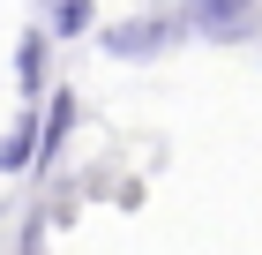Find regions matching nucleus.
<instances>
[{"label":"nucleus","mask_w":262,"mask_h":255,"mask_svg":"<svg viewBox=\"0 0 262 255\" xmlns=\"http://www.w3.org/2000/svg\"><path fill=\"white\" fill-rule=\"evenodd\" d=\"M90 38H98L105 60H165L172 45H187V30H180L172 8H158V15H120L105 30H90Z\"/></svg>","instance_id":"obj_1"},{"label":"nucleus","mask_w":262,"mask_h":255,"mask_svg":"<svg viewBox=\"0 0 262 255\" xmlns=\"http://www.w3.org/2000/svg\"><path fill=\"white\" fill-rule=\"evenodd\" d=\"M187 38H210V45H247L262 30V0H180L172 8Z\"/></svg>","instance_id":"obj_2"},{"label":"nucleus","mask_w":262,"mask_h":255,"mask_svg":"<svg viewBox=\"0 0 262 255\" xmlns=\"http://www.w3.org/2000/svg\"><path fill=\"white\" fill-rule=\"evenodd\" d=\"M45 90H53V30L30 23V30L15 38V98L23 105H45Z\"/></svg>","instance_id":"obj_3"},{"label":"nucleus","mask_w":262,"mask_h":255,"mask_svg":"<svg viewBox=\"0 0 262 255\" xmlns=\"http://www.w3.org/2000/svg\"><path fill=\"white\" fill-rule=\"evenodd\" d=\"M75 120H82V105H75V90H45V113H38V173L53 165V158L68 150V135H75Z\"/></svg>","instance_id":"obj_4"},{"label":"nucleus","mask_w":262,"mask_h":255,"mask_svg":"<svg viewBox=\"0 0 262 255\" xmlns=\"http://www.w3.org/2000/svg\"><path fill=\"white\" fill-rule=\"evenodd\" d=\"M38 165V105H23L8 128H0V173L15 180V173H30Z\"/></svg>","instance_id":"obj_5"},{"label":"nucleus","mask_w":262,"mask_h":255,"mask_svg":"<svg viewBox=\"0 0 262 255\" xmlns=\"http://www.w3.org/2000/svg\"><path fill=\"white\" fill-rule=\"evenodd\" d=\"M45 30H53V45L60 38H90L98 23H90V0H45Z\"/></svg>","instance_id":"obj_6"},{"label":"nucleus","mask_w":262,"mask_h":255,"mask_svg":"<svg viewBox=\"0 0 262 255\" xmlns=\"http://www.w3.org/2000/svg\"><path fill=\"white\" fill-rule=\"evenodd\" d=\"M23 255H45V218H23Z\"/></svg>","instance_id":"obj_7"}]
</instances>
